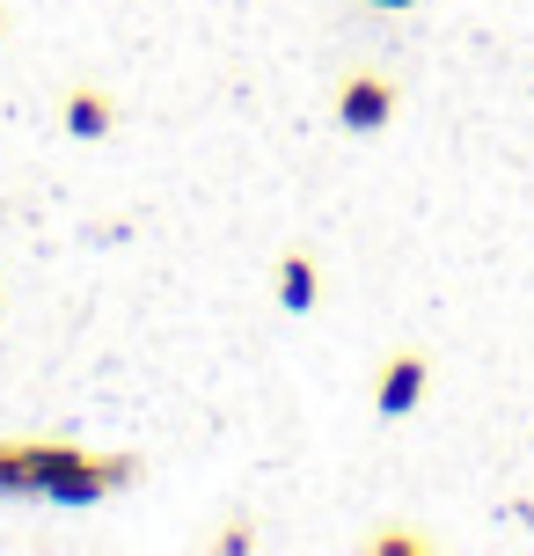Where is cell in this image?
Wrapping results in <instances>:
<instances>
[{"mask_svg": "<svg viewBox=\"0 0 534 556\" xmlns=\"http://www.w3.org/2000/svg\"><path fill=\"white\" fill-rule=\"evenodd\" d=\"M140 483V454H88V446L29 440L0 446V498H44V505H96Z\"/></svg>", "mask_w": 534, "mask_h": 556, "instance_id": "cell-1", "label": "cell"}, {"mask_svg": "<svg viewBox=\"0 0 534 556\" xmlns=\"http://www.w3.org/2000/svg\"><path fill=\"white\" fill-rule=\"evenodd\" d=\"M424 389H432V359H424V352H395V359H381V374H373V410L410 417L424 403Z\"/></svg>", "mask_w": 534, "mask_h": 556, "instance_id": "cell-2", "label": "cell"}, {"mask_svg": "<svg viewBox=\"0 0 534 556\" xmlns=\"http://www.w3.org/2000/svg\"><path fill=\"white\" fill-rule=\"evenodd\" d=\"M395 117V81L389 74H344L338 81V125L344 132H381Z\"/></svg>", "mask_w": 534, "mask_h": 556, "instance_id": "cell-3", "label": "cell"}, {"mask_svg": "<svg viewBox=\"0 0 534 556\" xmlns=\"http://www.w3.org/2000/svg\"><path fill=\"white\" fill-rule=\"evenodd\" d=\"M315 293H322L315 256H308V250H285V256H279V307H285V315H308Z\"/></svg>", "mask_w": 534, "mask_h": 556, "instance_id": "cell-4", "label": "cell"}, {"mask_svg": "<svg viewBox=\"0 0 534 556\" xmlns=\"http://www.w3.org/2000/svg\"><path fill=\"white\" fill-rule=\"evenodd\" d=\"M117 125V103L103 88H66V132L74 139H103Z\"/></svg>", "mask_w": 534, "mask_h": 556, "instance_id": "cell-5", "label": "cell"}, {"mask_svg": "<svg viewBox=\"0 0 534 556\" xmlns=\"http://www.w3.org/2000/svg\"><path fill=\"white\" fill-rule=\"evenodd\" d=\"M366 549L373 556H418V549H432V542H424V534H373Z\"/></svg>", "mask_w": 534, "mask_h": 556, "instance_id": "cell-6", "label": "cell"}, {"mask_svg": "<svg viewBox=\"0 0 534 556\" xmlns=\"http://www.w3.org/2000/svg\"><path fill=\"white\" fill-rule=\"evenodd\" d=\"M213 549H256V528H227L220 542H213Z\"/></svg>", "mask_w": 534, "mask_h": 556, "instance_id": "cell-7", "label": "cell"}, {"mask_svg": "<svg viewBox=\"0 0 534 556\" xmlns=\"http://www.w3.org/2000/svg\"><path fill=\"white\" fill-rule=\"evenodd\" d=\"M366 8H418V0H366Z\"/></svg>", "mask_w": 534, "mask_h": 556, "instance_id": "cell-8", "label": "cell"}]
</instances>
